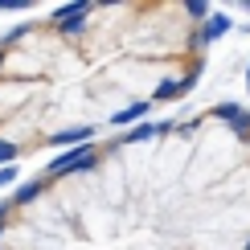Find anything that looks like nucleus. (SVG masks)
Segmentation results:
<instances>
[{"mask_svg":"<svg viewBox=\"0 0 250 250\" xmlns=\"http://www.w3.org/2000/svg\"><path fill=\"white\" fill-rule=\"evenodd\" d=\"M209 8L70 4L0 37V160L144 119L197 82Z\"/></svg>","mask_w":250,"mask_h":250,"instance_id":"f257e3e1","label":"nucleus"},{"mask_svg":"<svg viewBox=\"0 0 250 250\" xmlns=\"http://www.w3.org/2000/svg\"><path fill=\"white\" fill-rule=\"evenodd\" d=\"M246 250H250V242H246Z\"/></svg>","mask_w":250,"mask_h":250,"instance_id":"f03ea898","label":"nucleus"}]
</instances>
